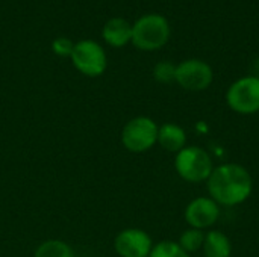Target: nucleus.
Returning a JSON list of instances; mask_svg holds the SVG:
<instances>
[{
  "label": "nucleus",
  "mask_w": 259,
  "mask_h": 257,
  "mask_svg": "<svg viewBox=\"0 0 259 257\" xmlns=\"http://www.w3.org/2000/svg\"><path fill=\"white\" fill-rule=\"evenodd\" d=\"M33 257H74V251L64 241L47 239L38 245Z\"/></svg>",
  "instance_id": "ddd939ff"
},
{
  "label": "nucleus",
  "mask_w": 259,
  "mask_h": 257,
  "mask_svg": "<svg viewBox=\"0 0 259 257\" xmlns=\"http://www.w3.org/2000/svg\"><path fill=\"white\" fill-rule=\"evenodd\" d=\"M228 106L240 115L259 112V76H244L231 83L226 91Z\"/></svg>",
  "instance_id": "39448f33"
},
{
  "label": "nucleus",
  "mask_w": 259,
  "mask_h": 257,
  "mask_svg": "<svg viewBox=\"0 0 259 257\" xmlns=\"http://www.w3.org/2000/svg\"><path fill=\"white\" fill-rule=\"evenodd\" d=\"M158 144L170 153H179L187 147V132L176 123H164L158 129Z\"/></svg>",
  "instance_id": "9b49d317"
},
{
  "label": "nucleus",
  "mask_w": 259,
  "mask_h": 257,
  "mask_svg": "<svg viewBox=\"0 0 259 257\" xmlns=\"http://www.w3.org/2000/svg\"><path fill=\"white\" fill-rule=\"evenodd\" d=\"M73 48H74V42L67 36H58L52 42L53 53L56 56H61V58H70L73 53Z\"/></svg>",
  "instance_id": "f3484780"
},
{
  "label": "nucleus",
  "mask_w": 259,
  "mask_h": 257,
  "mask_svg": "<svg viewBox=\"0 0 259 257\" xmlns=\"http://www.w3.org/2000/svg\"><path fill=\"white\" fill-rule=\"evenodd\" d=\"M159 126L149 117H135L129 120L121 130V144L131 153L149 151L158 144Z\"/></svg>",
  "instance_id": "20e7f679"
},
{
  "label": "nucleus",
  "mask_w": 259,
  "mask_h": 257,
  "mask_svg": "<svg viewBox=\"0 0 259 257\" xmlns=\"http://www.w3.org/2000/svg\"><path fill=\"white\" fill-rule=\"evenodd\" d=\"M202 251L205 257H231L232 244L231 239L222 230L209 229L208 232H205Z\"/></svg>",
  "instance_id": "f8f14e48"
},
{
  "label": "nucleus",
  "mask_w": 259,
  "mask_h": 257,
  "mask_svg": "<svg viewBox=\"0 0 259 257\" xmlns=\"http://www.w3.org/2000/svg\"><path fill=\"white\" fill-rule=\"evenodd\" d=\"M102 36L111 47H124L132 41V24L121 17L109 18L102 29Z\"/></svg>",
  "instance_id": "9d476101"
},
{
  "label": "nucleus",
  "mask_w": 259,
  "mask_h": 257,
  "mask_svg": "<svg viewBox=\"0 0 259 257\" xmlns=\"http://www.w3.org/2000/svg\"><path fill=\"white\" fill-rule=\"evenodd\" d=\"M70 59L74 68L88 77L102 76L108 67L105 48L94 39H82L74 42V48Z\"/></svg>",
  "instance_id": "423d86ee"
},
{
  "label": "nucleus",
  "mask_w": 259,
  "mask_h": 257,
  "mask_svg": "<svg viewBox=\"0 0 259 257\" xmlns=\"http://www.w3.org/2000/svg\"><path fill=\"white\" fill-rule=\"evenodd\" d=\"M170 23L161 14H146L132 24V44L143 52L162 48L170 39Z\"/></svg>",
  "instance_id": "f03ea898"
},
{
  "label": "nucleus",
  "mask_w": 259,
  "mask_h": 257,
  "mask_svg": "<svg viewBox=\"0 0 259 257\" xmlns=\"http://www.w3.org/2000/svg\"><path fill=\"white\" fill-rule=\"evenodd\" d=\"M214 80V71L212 67L202 61V59H185L181 64L176 65V79L175 82L193 92L205 91L211 86Z\"/></svg>",
  "instance_id": "0eeeda50"
},
{
  "label": "nucleus",
  "mask_w": 259,
  "mask_h": 257,
  "mask_svg": "<svg viewBox=\"0 0 259 257\" xmlns=\"http://www.w3.org/2000/svg\"><path fill=\"white\" fill-rule=\"evenodd\" d=\"M203 241H205V232H203V230L188 227L185 232H182V235H181L178 244H179L188 254H191V253H196V251L202 250Z\"/></svg>",
  "instance_id": "4468645a"
},
{
  "label": "nucleus",
  "mask_w": 259,
  "mask_h": 257,
  "mask_svg": "<svg viewBox=\"0 0 259 257\" xmlns=\"http://www.w3.org/2000/svg\"><path fill=\"white\" fill-rule=\"evenodd\" d=\"M175 170L178 176L188 183L206 182L214 170L211 155L197 145H187L175 158Z\"/></svg>",
  "instance_id": "7ed1b4c3"
},
{
  "label": "nucleus",
  "mask_w": 259,
  "mask_h": 257,
  "mask_svg": "<svg viewBox=\"0 0 259 257\" xmlns=\"http://www.w3.org/2000/svg\"><path fill=\"white\" fill-rule=\"evenodd\" d=\"M153 241L143 229H124L114 239V250L120 257H149Z\"/></svg>",
  "instance_id": "1a4fd4ad"
},
{
  "label": "nucleus",
  "mask_w": 259,
  "mask_h": 257,
  "mask_svg": "<svg viewBox=\"0 0 259 257\" xmlns=\"http://www.w3.org/2000/svg\"><path fill=\"white\" fill-rule=\"evenodd\" d=\"M149 257H191L176 241H161L153 244Z\"/></svg>",
  "instance_id": "2eb2a0df"
},
{
  "label": "nucleus",
  "mask_w": 259,
  "mask_h": 257,
  "mask_svg": "<svg viewBox=\"0 0 259 257\" xmlns=\"http://www.w3.org/2000/svg\"><path fill=\"white\" fill-rule=\"evenodd\" d=\"M153 77L159 83H171L176 79V65L170 61H161L153 67Z\"/></svg>",
  "instance_id": "dca6fc26"
},
{
  "label": "nucleus",
  "mask_w": 259,
  "mask_h": 257,
  "mask_svg": "<svg viewBox=\"0 0 259 257\" xmlns=\"http://www.w3.org/2000/svg\"><path fill=\"white\" fill-rule=\"evenodd\" d=\"M205 183L208 197H211L220 208L243 204L253 191V179L249 170L234 162L214 167Z\"/></svg>",
  "instance_id": "f257e3e1"
},
{
  "label": "nucleus",
  "mask_w": 259,
  "mask_h": 257,
  "mask_svg": "<svg viewBox=\"0 0 259 257\" xmlns=\"http://www.w3.org/2000/svg\"><path fill=\"white\" fill-rule=\"evenodd\" d=\"M222 208L211 197H197L191 200L184 212L185 221L190 227L199 230H209L219 221Z\"/></svg>",
  "instance_id": "6e6552de"
}]
</instances>
